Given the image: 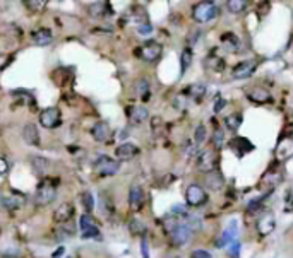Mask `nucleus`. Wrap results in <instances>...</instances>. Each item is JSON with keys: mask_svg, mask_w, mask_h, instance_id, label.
Instances as JSON below:
<instances>
[{"mask_svg": "<svg viewBox=\"0 0 293 258\" xmlns=\"http://www.w3.org/2000/svg\"><path fill=\"white\" fill-rule=\"evenodd\" d=\"M142 255H144V258H148V241L146 239H142Z\"/></svg>", "mask_w": 293, "mask_h": 258, "instance_id": "nucleus-45", "label": "nucleus"}, {"mask_svg": "<svg viewBox=\"0 0 293 258\" xmlns=\"http://www.w3.org/2000/svg\"><path fill=\"white\" fill-rule=\"evenodd\" d=\"M247 96H249V99L252 101V103H257V104H264L271 99V94L267 93V89H264V87H254V89H250L249 93H247Z\"/></svg>", "mask_w": 293, "mask_h": 258, "instance_id": "nucleus-18", "label": "nucleus"}, {"mask_svg": "<svg viewBox=\"0 0 293 258\" xmlns=\"http://www.w3.org/2000/svg\"><path fill=\"white\" fill-rule=\"evenodd\" d=\"M23 139H24V142H26L27 145H36V147H38V145H40V134H38L36 125H33V123L24 125Z\"/></svg>", "mask_w": 293, "mask_h": 258, "instance_id": "nucleus-16", "label": "nucleus"}, {"mask_svg": "<svg viewBox=\"0 0 293 258\" xmlns=\"http://www.w3.org/2000/svg\"><path fill=\"white\" fill-rule=\"evenodd\" d=\"M256 228H257V233H259V236L271 235V233L274 231V228H276V219H274L273 212H264V214L261 215L259 219H257Z\"/></svg>", "mask_w": 293, "mask_h": 258, "instance_id": "nucleus-8", "label": "nucleus"}, {"mask_svg": "<svg viewBox=\"0 0 293 258\" xmlns=\"http://www.w3.org/2000/svg\"><path fill=\"white\" fill-rule=\"evenodd\" d=\"M129 228H131V233L132 235H144L146 233V226L142 221H139V219H131V224H129Z\"/></svg>", "mask_w": 293, "mask_h": 258, "instance_id": "nucleus-33", "label": "nucleus"}, {"mask_svg": "<svg viewBox=\"0 0 293 258\" xmlns=\"http://www.w3.org/2000/svg\"><path fill=\"white\" fill-rule=\"evenodd\" d=\"M139 154V147L131 142H124L122 145H118L117 151H115V156H117L120 161H131L135 156Z\"/></svg>", "mask_w": 293, "mask_h": 258, "instance_id": "nucleus-12", "label": "nucleus"}, {"mask_svg": "<svg viewBox=\"0 0 293 258\" xmlns=\"http://www.w3.org/2000/svg\"><path fill=\"white\" fill-rule=\"evenodd\" d=\"M170 214L175 215V217H187V215H189V212H187V207H186V205L179 204V205H173V207H172V212H170Z\"/></svg>", "mask_w": 293, "mask_h": 258, "instance_id": "nucleus-37", "label": "nucleus"}, {"mask_svg": "<svg viewBox=\"0 0 293 258\" xmlns=\"http://www.w3.org/2000/svg\"><path fill=\"white\" fill-rule=\"evenodd\" d=\"M64 252H65L64 248H58L57 252H55V253H53V255H52V257H53V258H60L62 255H64Z\"/></svg>", "mask_w": 293, "mask_h": 258, "instance_id": "nucleus-47", "label": "nucleus"}, {"mask_svg": "<svg viewBox=\"0 0 293 258\" xmlns=\"http://www.w3.org/2000/svg\"><path fill=\"white\" fill-rule=\"evenodd\" d=\"M108 10H110V7H108L107 2H95L89 5V14L93 17H103Z\"/></svg>", "mask_w": 293, "mask_h": 258, "instance_id": "nucleus-26", "label": "nucleus"}, {"mask_svg": "<svg viewBox=\"0 0 293 258\" xmlns=\"http://www.w3.org/2000/svg\"><path fill=\"white\" fill-rule=\"evenodd\" d=\"M135 93H137L139 96H146V94L149 93V82L146 81V79H139V81L135 82Z\"/></svg>", "mask_w": 293, "mask_h": 258, "instance_id": "nucleus-36", "label": "nucleus"}, {"mask_svg": "<svg viewBox=\"0 0 293 258\" xmlns=\"http://www.w3.org/2000/svg\"><path fill=\"white\" fill-rule=\"evenodd\" d=\"M226 104V101L223 99V97L218 96V99H216V104H214V113H219V111L223 110V106Z\"/></svg>", "mask_w": 293, "mask_h": 258, "instance_id": "nucleus-42", "label": "nucleus"}, {"mask_svg": "<svg viewBox=\"0 0 293 258\" xmlns=\"http://www.w3.org/2000/svg\"><path fill=\"white\" fill-rule=\"evenodd\" d=\"M23 205L21 197H2V207L7 211H17Z\"/></svg>", "mask_w": 293, "mask_h": 258, "instance_id": "nucleus-27", "label": "nucleus"}, {"mask_svg": "<svg viewBox=\"0 0 293 258\" xmlns=\"http://www.w3.org/2000/svg\"><path fill=\"white\" fill-rule=\"evenodd\" d=\"M219 9L214 2H199L194 5L192 9V17L195 23L199 24H206V23H211L218 17Z\"/></svg>", "mask_w": 293, "mask_h": 258, "instance_id": "nucleus-1", "label": "nucleus"}, {"mask_svg": "<svg viewBox=\"0 0 293 258\" xmlns=\"http://www.w3.org/2000/svg\"><path fill=\"white\" fill-rule=\"evenodd\" d=\"M276 156L280 161H287V159H290L293 156V139L288 137V139H281L280 144H278L276 147Z\"/></svg>", "mask_w": 293, "mask_h": 258, "instance_id": "nucleus-15", "label": "nucleus"}, {"mask_svg": "<svg viewBox=\"0 0 293 258\" xmlns=\"http://www.w3.org/2000/svg\"><path fill=\"white\" fill-rule=\"evenodd\" d=\"M189 94H190V97H192L194 101H201L202 97L206 96V86L204 84H192V86H189Z\"/></svg>", "mask_w": 293, "mask_h": 258, "instance_id": "nucleus-29", "label": "nucleus"}, {"mask_svg": "<svg viewBox=\"0 0 293 258\" xmlns=\"http://www.w3.org/2000/svg\"><path fill=\"white\" fill-rule=\"evenodd\" d=\"M223 142H225V132L221 128H216L214 134H213V147L218 151V149L223 147Z\"/></svg>", "mask_w": 293, "mask_h": 258, "instance_id": "nucleus-34", "label": "nucleus"}, {"mask_svg": "<svg viewBox=\"0 0 293 258\" xmlns=\"http://www.w3.org/2000/svg\"><path fill=\"white\" fill-rule=\"evenodd\" d=\"M118 169H120V163L105 154L100 156L95 163V171L101 176H113V174L118 173Z\"/></svg>", "mask_w": 293, "mask_h": 258, "instance_id": "nucleus-4", "label": "nucleus"}, {"mask_svg": "<svg viewBox=\"0 0 293 258\" xmlns=\"http://www.w3.org/2000/svg\"><path fill=\"white\" fill-rule=\"evenodd\" d=\"M204 65L208 70H213V72H223L225 70V60L219 57H216V55H209L208 58L204 60Z\"/></svg>", "mask_w": 293, "mask_h": 258, "instance_id": "nucleus-21", "label": "nucleus"}, {"mask_svg": "<svg viewBox=\"0 0 293 258\" xmlns=\"http://www.w3.org/2000/svg\"><path fill=\"white\" fill-rule=\"evenodd\" d=\"M74 215V205L72 204H62L60 207L55 211V214H53V219L57 222H69L71 221V217Z\"/></svg>", "mask_w": 293, "mask_h": 258, "instance_id": "nucleus-17", "label": "nucleus"}, {"mask_svg": "<svg viewBox=\"0 0 293 258\" xmlns=\"http://www.w3.org/2000/svg\"><path fill=\"white\" fill-rule=\"evenodd\" d=\"M206 185H208V188H211V190H221L223 185H225V180H223L221 173H219L218 169H214V171L211 173H206Z\"/></svg>", "mask_w": 293, "mask_h": 258, "instance_id": "nucleus-20", "label": "nucleus"}, {"mask_svg": "<svg viewBox=\"0 0 293 258\" xmlns=\"http://www.w3.org/2000/svg\"><path fill=\"white\" fill-rule=\"evenodd\" d=\"M233 241H237V222L233 221L232 224H230V228L228 229H225L223 231V235L219 236V239H218V246H230Z\"/></svg>", "mask_w": 293, "mask_h": 258, "instance_id": "nucleus-19", "label": "nucleus"}, {"mask_svg": "<svg viewBox=\"0 0 293 258\" xmlns=\"http://www.w3.org/2000/svg\"><path fill=\"white\" fill-rule=\"evenodd\" d=\"M287 211H288V212H293V190H292V195H290V198H288V205H287Z\"/></svg>", "mask_w": 293, "mask_h": 258, "instance_id": "nucleus-44", "label": "nucleus"}, {"mask_svg": "<svg viewBox=\"0 0 293 258\" xmlns=\"http://www.w3.org/2000/svg\"><path fill=\"white\" fill-rule=\"evenodd\" d=\"M161 51H163V47L160 43H156V41H148V43L142 45L141 50H139V57L146 62H156L161 57Z\"/></svg>", "mask_w": 293, "mask_h": 258, "instance_id": "nucleus-6", "label": "nucleus"}, {"mask_svg": "<svg viewBox=\"0 0 293 258\" xmlns=\"http://www.w3.org/2000/svg\"><path fill=\"white\" fill-rule=\"evenodd\" d=\"M27 5H31V7H36V9H43V5H45V2H27Z\"/></svg>", "mask_w": 293, "mask_h": 258, "instance_id": "nucleus-46", "label": "nucleus"}, {"mask_svg": "<svg viewBox=\"0 0 293 258\" xmlns=\"http://www.w3.org/2000/svg\"><path fill=\"white\" fill-rule=\"evenodd\" d=\"M129 204H131L132 211H139L144 204V191L137 183H134L129 190Z\"/></svg>", "mask_w": 293, "mask_h": 258, "instance_id": "nucleus-13", "label": "nucleus"}, {"mask_svg": "<svg viewBox=\"0 0 293 258\" xmlns=\"http://www.w3.org/2000/svg\"><path fill=\"white\" fill-rule=\"evenodd\" d=\"M242 113H232L228 117H225V127L232 132H237L240 128V125H242Z\"/></svg>", "mask_w": 293, "mask_h": 258, "instance_id": "nucleus-23", "label": "nucleus"}, {"mask_svg": "<svg viewBox=\"0 0 293 258\" xmlns=\"http://www.w3.org/2000/svg\"><path fill=\"white\" fill-rule=\"evenodd\" d=\"M172 239H173V243H175L177 246H184V245H187V243L190 241V238H192V231H190L189 228H187L186 224H179L175 229H173L172 233Z\"/></svg>", "mask_w": 293, "mask_h": 258, "instance_id": "nucleus-11", "label": "nucleus"}, {"mask_svg": "<svg viewBox=\"0 0 293 258\" xmlns=\"http://www.w3.org/2000/svg\"><path fill=\"white\" fill-rule=\"evenodd\" d=\"M40 123L43 128H55L58 123H60V111L57 108H47L40 113Z\"/></svg>", "mask_w": 293, "mask_h": 258, "instance_id": "nucleus-9", "label": "nucleus"}, {"mask_svg": "<svg viewBox=\"0 0 293 258\" xmlns=\"http://www.w3.org/2000/svg\"><path fill=\"white\" fill-rule=\"evenodd\" d=\"M186 200L189 205L192 207H199V205H204L208 202V193L201 185H189L186 191Z\"/></svg>", "mask_w": 293, "mask_h": 258, "instance_id": "nucleus-5", "label": "nucleus"}, {"mask_svg": "<svg viewBox=\"0 0 293 258\" xmlns=\"http://www.w3.org/2000/svg\"><path fill=\"white\" fill-rule=\"evenodd\" d=\"M257 70V60H245V62H240L233 67L232 75L233 79H247Z\"/></svg>", "mask_w": 293, "mask_h": 258, "instance_id": "nucleus-10", "label": "nucleus"}, {"mask_svg": "<svg viewBox=\"0 0 293 258\" xmlns=\"http://www.w3.org/2000/svg\"><path fill=\"white\" fill-rule=\"evenodd\" d=\"M186 226L190 229V231H199V229L202 228V219L199 217L197 214H194V215H187V222H186Z\"/></svg>", "mask_w": 293, "mask_h": 258, "instance_id": "nucleus-31", "label": "nucleus"}, {"mask_svg": "<svg viewBox=\"0 0 293 258\" xmlns=\"http://www.w3.org/2000/svg\"><path fill=\"white\" fill-rule=\"evenodd\" d=\"M7 169H9V164H7V161L3 158H0V176H2V174H5Z\"/></svg>", "mask_w": 293, "mask_h": 258, "instance_id": "nucleus-43", "label": "nucleus"}, {"mask_svg": "<svg viewBox=\"0 0 293 258\" xmlns=\"http://www.w3.org/2000/svg\"><path fill=\"white\" fill-rule=\"evenodd\" d=\"M81 202H82V205H84L86 211H88V214L95 209V197H93L89 191H84V193L81 195Z\"/></svg>", "mask_w": 293, "mask_h": 258, "instance_id": "nucleus-35", "label": "nucleus"}, {"mask_svg": "<svg viewBox=\"0 0 293 258\" xmlns=\"http://www.w3.org/2000/svg\"><path fill=\"white\" fill-rule=\"evenodd\" d=\"M190 64H192V50H190V48H186V50L182 51V57H180V69H182V74L190 67Z\"/></svg>", "mask_w": 293, "mask_h": 258, "instance_id": "nucleus-30", "label": "nucleus"}, {"mask_svg": "<svg viewBox=\"0 0 293 258\" xmlns=\"http://www.w3.org/2000/svg\"><path fill=\"white\" fill-rule=\"evenodd\" d=\"M218 154H216V151H213V149H204V151L199 152L197 156V168L199 171L202 173H211L214 171L216 168H218Z\"/></svg>", "mask_w": 293, "mask_h": 258, "instance_id": "nucleus-3", "label": "nucleus"}, {"mask_svg": "<svg viewBox=\"0 0 293 258\" xmlns=\"http://www.w3.org/2000/svg\"><path fill=\"white\" fill-rule=\"evenodd\" d=\"M247 5H249V2H247V0H228V2H226L228 10H230V12H233V14L243 12V10L247 9Z\"/></svg>", "mask_w": 293, "mask_h": 258, "instance_id": "nucleus-28", "label": "nucleus"}, {"mask_svg": "<svg viewBox=\"0 0 293 258\" xmlns=\"http://www.w3.org/2000/svg\"><path fill=\"white\" fill-rule=\"evenodd\" d=\"M31 163H33V168L38 174H43L48 169V164H50L45 158H33Z\"/></svg>", "mask_w": 293, "mask_h": 258, "instance_id": "nucleus-32", "label": "nucleus"}, {"mask_svg": "<svg viewBox=\"0 0 293 258\" xmlns=\"http://www.w3.org/2000/svg\"><path fill=\"white\" fill-rule=\"evenodd\" d=\"M148 117H149L148 108H144V106L132 108V111H131V121L132 123H142L144 120H148Z\"/></svg>", "mask_w": 293, "mask_h": 258, "instance_id": "nucleus-24", "label": "nucleus"}, {"mask_svg": "<svg viewBox=\"0 0 293 258\" xmlns=\"http://www.w3.org/2000/svg\"><path fill=\"white\" fill-rule=\"evenodd\" d=\"M0 205H2V197H0Z\"/></svg>", "mask_w": 293, "mask_h": 258, "instance_id": "nucleus-48", "label": "nucleus"}, {"mask_svg": "<svg viewBox=\"0 0 293 258\" xmlns=\"http://www.w3.org/2000/svg\"><path fill=\"white\" fill-rule=\"evenodd\" d=\"M91 134L98 142H107L111 137V128L107 121H98L95 127L91 128Z\"/></svg>", "mask_w": 293, "mask_h": 258, "instance_id": "nucleus-14", "label": "nucleus"}, {"mask_svg": "<svg viewBox=\"0 0 293 258\" xmlns=\"http://www.w3.org/2000/svg\"><path fill=\"white\" fill-rule=\"evenodd\" d=\"M190 257L192 258H213L211 253H209L208 250H194Z\"/></svg>", "mask_w": 293, "mask_h": 258, "instance_id": "nucleus-41", "label": "nucleus"}, {"mask_svg": "<svg viewBox=\"0 0 293 258\" xmlns=\"http://www.w3.org/2000/svg\"><path fill=\"white\" fill-rule=\"evenodd\" d=\"M57 195V190L52 183H43L38 187L36 193H34V202L38 205H48Z\"/></svg>", "mask_w": 293, "mask_h": 258, "instance_id": "nucleus-7", "label": "nucleus"}, {"mask_svg": "<svg viewBox=\"0 0 293 258\" xmlns=\"http://www.w3.org/2000/svg\"><path fill=\"white\" fill-rule=\"evenodd\" d=\"M228 250H230V255H232L233 258H239L240 257V241L237 239V241H233L232 245L228 246Z\"/></svg>", "mask_w": 293, "mask_h": 258, "instance_id": "nucleus-39", "label": "nucleus"}, {"mask_svg": "<svg viewBox=\"0 0 293 258\" xmlns=\"http://www.w3.org/2000/svg\"><path fill=\"white\" fill-rule=\"evenodd\" d=\"M79 228H81L82 239H98V241L103 239V236H101V233H100V229H98L96 221L93 219V215L82 214L81 219H79Z\"/></svg>", "mask_w": 293, "mask_h": 258, "instance_id": "nucleus-2", "label": "nucleus"}, {"mask_svg": "<svg viewBox=\"0 0 293 258\" xmlns=\"http://www.w3.org/2000/svg\"><path fill=\"white\" fill-rule=\"evenodd\" d=\"M137 31H139V34H142V36H148V34H151V33H153V26H151V24H149V23L139 24Z\"/></svg>", "mask_w": 293, "mask_h": 258, "instance_id": "nucleus-40", "label": "nucleus"}, {"mask_svg": "<svg viewBox=\"0 0 293 258\" xmlns=\"http://www.w3.org/2000/svg\"><path fill=\"white\" fill-rule=\"evenodd\" d=\"M34 43L38 45V47H47V45L52 43V40H53V36H52V31L50 29H40L34 33Z\"/></svg>", "mask_w": 293, "mask_h": 258, "instance_id": "nucleus-22", "label": "nucleus"}, {"mask_svg": "<svg viewBox=\"0 0 293 258\" xmlns=\"http://www.w3.org/2000/svg\"><path fill=\"white\" fill-rule=\"evenodd\" d=\"M221 41H223V45H225V48H228L230 51H237V50H239V47H240L239 38H237L233 33L223 34V36H221Z\"/></svg>", "mask_w": 293, "mask_h": 258, "instance_id": "nucleus-25", "label": "nucleus"}, {"mask_svg": "<svg viewBox=\"0 0 293 258\" xmlns=\"http://www.w3.org/2000/svg\"><path fill=\"white\" fill-rule=\"evenodd\" d=\"M194 139H195V144H202V142L206 141V127L204 125H199L197 128H195V135H194Z\"/></svg>", "mask_w": 293, "mask_h": 258, "instance_id": "nucleus-38", "label": "nucleus"}]
</instances>
